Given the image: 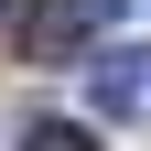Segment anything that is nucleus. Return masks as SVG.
Wrapping results in <instances>:
<instances>
[{
	"mask_svg": "<svg viewBox=\"0 0 151 151\" xmlns=\"http://www.w3.org/2000/svg\"><path fill=\"white\" fill-rule=\"evenodd\" d=\"M119 22H129V0H43V11H32V54H43V65H65V54L108 43Z\"/></svg>",
	"mask_w": 151,
	"mask_h": 151,
	"instance_id": "1",
	"label": "nucleus"
},
{
	"mask_svg": "<svg viewBox=\"0 0 151 151\" xmlns=\"http://www.w3.org/2000/svg\"><path fill=\"white\" fill-rule=\"evenodd\" d=\"M97 108H140V65L129 54H97Z\"/></svg>",
	"mask_w": 151,
	"mask_h": 151,
	"instance_id": "2",
	"label": "nucleus"
},
{
	"mask_svg": "<svg viewBox=\"0 0 151 151\" xmlns=\"http://www.w3.org/2000/svg\"><path fill=\"white\" fill-rule=\"evenodd\" d=\"M22 140H32V151H97V140H86V129H76V119H32Z\"/></svg>",
	"mask_w": 151,
	"mask_h": 151,
	"instance_id": "3",
	"label": "nucleus"
}]
</instances>
